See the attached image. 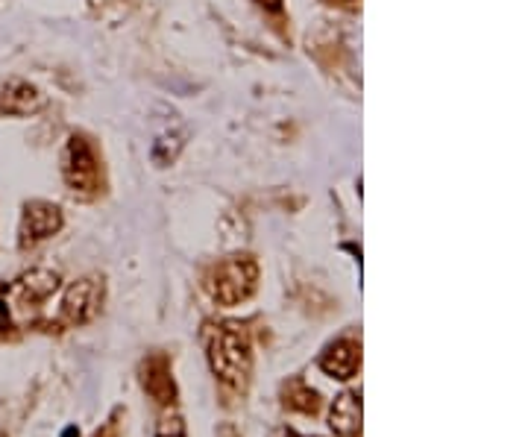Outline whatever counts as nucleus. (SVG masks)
<instances>
[{"label": "nucleus", "mask_w": 528, "mask_h": 437, "mask_svg": "<svg viewBox=\"0 0 528 437\" xmlns=\"http://www.w3.org/2000/svg\"><path fill=\"white\" fill-rule=\"evenodd\" d=\"M141 385H144V391L153 396L156 402H174V379H171L168 361L162 355L144 361V367H141Z\"/></svg>", "instance_id": "obj_10"}, {"label": "nucleus", "mask_w": 528, "mask_h": 437, "mask_svg": "<svg viewBox=\"0 0 528 437\" xmlns=\"http://www.w3.org/2000/svg\"><path fill=\"white\" fill-rule=\"evenodd\" d=\"M100 303H103V279L86 276L68 288V294L62 300V317L71 326H83L100 311Z\"/></svg>", "instance_id": "obj_5"}, {"label": "nucleus", "mask_w": 528, "mask_h": 437, "mask_svg": "<svg viewBox=\"0 0 528 437\" xmlns=\"http://www.w3.org/2000/svg\"><path fill=\"white\" fill-rule=\"evenodd\" d=\"M288 437H303V435H297V432H288Z\"/></svg>", "instance_id": "obj_15"}, {"label": "nucleus", "mask_w": 528, "mask_h": 437, "mask_svg": "<svg viewBox=\"0 0 528 437\" xmlns=\"http://www.w3.org/2000/svg\"><path fill=\"white\" fill-rule=\"evenodd\" d=\"M326 3H335V6H347V9H355L358 0H326Z\"/></svg>", "instance_id": "obj_14"}, {"label": "nucleus", "mask_w": 528, "mask_h": 437, "mask_svg": "<svg viewBox=\"0 0 528 437\" xmlns=\"http://www.w3.org/2000/svg\"><path fill=\"white\" fill-rule=\"evenodd\" d=\"M259 6H264V9H270V12H279L282 9V0H256Z\"/></svg>", "instance_id": "obj_13"}, {"label": "nucleus", "mask_w": 528, "mask_h": 437, "mask_svg": "<svg viewBox=\"0 0 528 437\" xmlns=\"http://www.w3.org/2000/svg\"><path fill=\"white\" fill-rule=\"evenodd\" d=\"M62 229V212L59 206L47 203V200H33L24 206L21 215V229H18V244L21 250H33L36 244H42L47 238H53Z\"/></svg>", "instance_id": "obj_4"}, {"label": "nucleus", "mask_w": 528, "mask_h": 437, "mask_svg": "<svg viewBox=\"0 0 528 437\" xmlns=\"http://www.w3.org/2000/svg\"><path fill=\"white\" fill-rule=\"evenodd\" d=\"M62 176H65V185L71 188L74 197L80 200H91L100 194V162H97V153L94 147L88 144V138L83 135H71L68 144H65V159H62Z\"/></svg>", "instance_id": "obj_3"}, {"label": "nucleus", "mask_w": 528, "mask_h": 437, "mask_svg": "<svg viewBox=\"0 0 528 437\" xmlns=\"http://www.w3.org/2000/svg\"><path fill=\"white\" fill-rule=\"evenodd\" d=\"M285 405L291 411H303V414H317L320 411V396L311 391L303 382H294L291 388H285Z\"/></svg>", "instance_id": "obj_11"}, {"label": "nucleus", "mask_w": 528, "mask_h": 437, "mask_svg": "<svg viewBox=\"0 0 528 437\" xmlns=\"http://www.w3.org/2000/svg\"><path fill=\"white\" fill-rule=\"evenodd\" d=\"M361 367V341L338 338L320 355V370L332 379H352Z\"/></svg>", "instance_id": "obj_6"}, {"label": "nucleus", "mask_w": 528, "mask_h": 437, "mask_svg": "<svg viewBox=\"0 0 528 437\" xmlns=\"http://www.w3.org/2000/svg\"><path fill=\"white\" fill-rule=\"evenodd\" d=\"M156 437H188L182 417H179V414H168V417L159 423V435Z\"/></svg>", "instance_id": "obj_12"}, {"label": "nucleus", "mask_w": 528, "mask_h": 437, "mask_svg": "<svg viewBox=\"0 0 528 437\" xmlns=\"http://www.w3.org/2000/svg\"><path fill=\"white\" fill-rule=\"evenodd\" d=\"M39 106H42L39 88L24 83V80H9L6 88L0 91V112L3 115H18L21 118V115L39 112Z\"/></svg>", "instance_id": "obj_8"}, {"label": "nucleus", "mask_w": 528, "mask_h": 437, "mask_svg": "<svg viewBox=\"0 0 528 437\" xmlns=\"http://www.w3.org/2000/svg\"><path fill=\"white\" fill-rule=\"evenodd\" d=\"M209 367L223 385L235 391H247L250 382V367H253V347L250 335L241 323H209L203 332Z\"/></svg>", "instance_id": "obj_1"}, {"label": "nucleus", "mask_w": 528, "mask_h": 437, "mask_svg": "<svg viewBox=\"0 0 528 437\" xmlns=\"http://www.w3.org/2000/svg\"><path fill=\"white\" fill-rule=\"evenodd\" d=\"M329 426L338 437L361 435V399L358 394H341L332 402L329 411Z\"/></svg>", "instance_id": "obj_9"}, {"label": "nucleus", "mask_w": 528, "mask_h": 437, "mask_svg": "<svg viewBox=\"0 0 528 437\" xmlns=\"http://www.w3.org/2000/svg\"><path fill=\"white\" fill-rule=\"evenodd\" d=\"M259 288V262L253 256H229L212 267L206 279L209 297L223 308L247 303Z\"/></svg>", "instance_id": "obj_2"}, {"label": "nucleus", "mask_w": 528, "mask_h": 437, "mask_svg": "<svg viewBox=\"0 0 528 437\" xmlns=\"http://www.w3.org/2000/svg\"><path fill=\"white\" fill-rule=\"evenodd\" d=\"M59 288V273L56 270H47V267H36L30 273H24L18 282H15V297L24 303V306H36L44 303L53 291Z\"/></svg>", "instance_id": "obj_7"}]
</instances>
